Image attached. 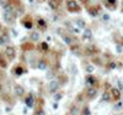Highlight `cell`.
<instances>
[{"label": "cell", "mask_w": 123, "mask_h": 115, "mask_svg": "<svg viewBox=\"0 0 123 115\" xmlns=\"http://www.w3.org/2000/svg\"><path fill=\"white\" fill-rule=\"evenodd\" d=\"M38 50H39L41 52H48V51H49V46H48L46 42H42V43L38 45Z\"/></svg>", "instance_id": "19"}, {"label": "cell", "mask_w": 123, "mask_h": 115, "mask_svg": "<svg viewBox=\"0 0 123 115\" xmlns=\"http://www.w3.org/2000/svg\"><path fill=\"white\" fill-rule=\"evenodd\" d=\"M110 94H111V100L117 101L121 99V92L117 88H111L110 89Z\"/></svg>", "instance_id": "7"}, {"label": "cell", "mask_w": 123, "mask_h": 115, "mask_svg": "<svg viewBox=\"0 0 123 115\" xmlns=\"http://www.w3.org/2000/svg\"><path fill=\"white\" fill-rule=\"evenodd\" d=\"M4 19H5L6 22H11L12 20L15 19L14 11H5V13H4Z\"/></svg>", "instance_id": "14"}, {"label": "cell", "mask_w": 123, "mask_h": 115, "mask_svg": "<svg viewBox=\"0 0 123 115\" xmlns=\"http://www.w3.org/2000/svg\"><path fill=\"white\" fill-rule=\"evenodd\" d=\"M86 83L89 84V87H94V88H98L100 87V82L95 76H87L86 77Z\"/></svg>", "instance_id": "5"}, {"label": "cell", "mask_w": 123, "mask_h": 115, "mask_svg": "<svg viewBox=\"0 0 123 115\" xmlns=\"http://www.w3.org/2000/svg\"><path fill=\"white\" fill-rule=\"evenodd\" d=\"M3 99H4L5 101H7V103L11 101V97H10L9 94H4V95H3Z\"/></svg>", "instance_id": "27"}, {"label": "cell", "mask_w": 123, "mask_h": 115, "mask_svg": "<svg viewBox=\"0 0 123 115\" xmlns=\"http://www.w3.org/2000/svg\"><path fill=\"white\" fill-rule=\"evenodd\" d=\"M22 25L26 27V29H32V26H33V20H32V17H31L30 15H26L24 19H22Z\"/></svg>", "instance_id": "9"}, {"label": "cell", "mask_w": 123, "mask_h": 115, "mask_svg": "<svg viewBox=\"0 0 123 115\" xmlns=\"http://www.w3.org/2000/svg\"><path fill=\"white\" fill-rule=\"evenodd\" d=\"M59 87H60L59 82H55V80H52V82H50V84H49V89H50V92H52V93L57 92L59 89Z\"/></svg>", "instance_id": "15"}, {"label": "cell", "mask_w": 123, "mask_h": 115, "mask_svg": "<svg viewBox=\"0 0 123 115\" xmlns=\"http://www.w3.org/2000/svg\"><path fill=\"white\" fill-rule=\"evenodd\" d=\"M36 103H37L36 109H43V105H44V99L43 98H38Z\"/></svg>", "instance_id": "21"}, {"label": "cell", "mask_w": 123, "mask_h": 115, "mask_svg": "<svg viewBox=\"0 0 123 115\" xmlns=\"http://www.w3.org/2000/svg\"><path fill=\"white\" fill-rule=\"evenodd\" d=\"M87 10H89V14H90L91 16H97V15H100V14H101L102 7H101V5H100V4H95V5L89 6V7H87Z\"/></svg>", "instance_id": "3"}, {"label": "cell", "mask_w": 123, "mask_h": 115, "mask_svg": "<svg viewBox=\"0 0 123 115\" xmlns=\"http://www.w3.org/2000/svg\"><path fill=\"white\" fill-rule=\"evenodd\" d=\"M37 26H38V30L39 31H46L47 30V22L44 21V19L38 17L37 19Z\"/></svg>", "instance_id": "12"}, {"label": "cell", "mask_w": 123, "mask_h": 115, "mask_svg": "<svg viewBox=\"0 0 123 115\" xmlns=\"http://www.w3.org/2000/svg\"><path fill=\"white\" fill-rule=\"evenodd\" d=\"M65 6H67V10L69 13H80L81 11V6L76 0H67L65 1Z\"/></svg>", "instance_id": "1"}, {"label": "cell", "mask_w": 123, "mask_h": 115, "mask_svg": "<svg viewBox=\"0 0 123 115\" xmlns=\"http://www.w3.org/2000/svg\"><path fill=\"white\" fill-rule=\"evenodd\" d=\"M3 90V86H1V83H0V92Z\"/></svg>", "instance_id": "31"}, {"label": "cell", "mask_w": 123, "mask_h": 115, "mask_svg": "<svg viewBox=\"0 0 123 115\" xmlns=\"http://www.w3.org/2000/svg\"><path fill=\"white\" fill-rule=\"evenodd\" d=\"M35 115H44V111H43V109H36V111H35Z\"/></svg>", "instance_id": "28"}, {"label": "cell", "mask_w": 123, "mask_h": 115, "mask_svg": "<svg viewBox=\"0 0 123 115\" xmlns=\"http://www.w3.org/2000/svg\"><path fill=\"white\" fill-rule=\"evenodd\" d=\"M81 38H83L84 41H91V38H92V32H91L90 30H85L84 34H83V36H81Z\"/></svg>", "instance_id": "16"}, {"label": "cell", "mask_w": 123, "mask_h": 115, "mask_svg": "<svg viewBox=\"0 0 123 115\" xmlns=\"http://www.w3.org/2000/svg\"><path fill=\"white\" fill-rule=\"evenodd\" d=\"M12 72H14V74H16V76H21V74H24V73H26V68L22 67L21 65H17V66H15L12 68Z\"/></svg>", "instance_id": "11"}, {"label": "cell", "mask_w": 123, "mask_h": 115, "mask_svg": "<svg viewBox=\"0 0 123 115\" xmlns=\"http://www.w3.org/2000/svg\"><path fill=\"white\" fill-rule=\"evenodd\" d=\"M85 97L87 98V99H95L96 98V95H97V88H94V87H89L85 92Z\"/></svg>", "instance_id": "4"}, {"label": "cell", "mask_w": 123, "mask_h": 115, "mask_svg": "<svg viewBox=\"0 0 123 115\" xmlns=\"http://www.w3.org/2000/svg\"><path fill=\"white\" fill-rule=\"evenodd\" d=\"M5 55H6V57H7V59H14L15 58V56H16V51H15V47H12V46H9V47H6V50H5Z\"/></svg>", "instance_id": "8"}, {"label": "cell", "mask_w": 123, "mask_h": 115, "mask_svg": "<svg viewBox=\"0 0 123 115\" xmlns=\"http://www.w3.org/2000/svg\"><path fill=\"white\" fill-rule=\"evenodd\" d=\"M91 62H92V63H95V65H97V66H102V59H100L97 57H92Z\"/></svg>", "instance_id": "25"}, {"label": "cell", "mask_w": 123, "mask_h": 115, "mask_svg": "<svg viewBox=\"0 0 123 115\" xmlns=\"http://www.w3.org/2000/svg\"><path fill=\"white\" fill-rule=\"evenodd\" d=\"M80 3H81V6H86V7L90 6V0H80Z\"/></svg>", "instance_id": "26"}, {"label": "cell", "mask_w": 123, "mask_h": 115, "mask_svg": "<svg viewBox=\"0 0 123 115\" xmlns=\"http://www.w3.org/2000/svg\"><path fill=\"white\" fill-rule=\"evenodd\" d=\"M3 43H4V38L0 37V45H3Z\"/></svg>", "instance_id": "30"}, {"label": "cell", "mask_w": 123, "mask_h": 115, "mask_svg": "<svg viewBox=\"0 0 123 115\" xmlns=\"http://www.w3.org/2000/svg\"><path fill=\"white\" fill-rule=\"evenodd\" d=\"M30 37H31L32 41H38L39 40V32H37V31H32L31 35H30Z\"/></svg>", "instance_id": "22"}, {"label": "cell", "mask_w": 123, "mask_h": 115, "mask_svg": "<svg viewBox=\"0 0 123 115\" xmlns=\"http://www.w3.org/2000/svg\"><path fill=\"white\" fill-rule=\"evenodd\" d=\"M7 67V62L5 61V58L0 55V68H6Z\"/></svg>", "instance_id": "23"}, {"label": "cell", "mask_w": 123, "mask_h": 115, "mask_svg": "<svg viewBox=\"0 0 123 115\" xmlns=\"http://www.w3.org/2000/svg\"><path fill=\"white\" fill-rule=\"evenodd\" d=\"M78 25L81 26V27H85V22H84V20H78Z\"/></svg>", "instance_id": "29"}, {"label": "cell", "mask_w": 123, "mask_h": 115, "mask_svg": "<svg viewBox=\"0 0 123 115\" xmlns=\"http://www.w3.org/2000/svg\"><path fill=\"white\" fill-rule=\"evenodd\" d=\"M39 1H44V0H39Z\"/></svg>", "instance_id": "32"}, {"label": "cell", "mask_w": 123, "mask_h": 115, "mask_svg": "<svg viewBox=\"0 0 123 115\" xmlns=\"http://www.w3.org/2000/svg\"><path fill=\"white\" fill-rule=\"evenodd\" d=\"M62 4H63V0H49V1H48L49 7L52 10H54V11H57V10L60 9Z\"/></svg>", "instance_id": "6"}, {"label": "cell", "mask_w": 123, "mask_h": 115, "mask_svg": "<svg viewBox=\"0 0 123 115\" xmlns=\"http://www.w3.org/2000/svg\"><path fill=\"white\" fill-rule=\"evenodd\" d=\"M47 66H48V59L47 58H41L38 61V68L44 69V68H47Z\"/></svg>", "instance_id": "17"}, {"label": "cell", "mask_w": 123, "mask_h": 115, "mask_svg": "<svg viewBox=\"0 0 123 115\" xmlns=\"http://www.w3.org/2000/svg\"><path fill=\"white\" fill-rule=\"evenodd\" d=\"M105 5L108 10H116L117 5H118V1L117 0H105Z\"/></svg>", "instance_id": "10"}, {"label": "cell", "mask_w": 123, "mask_h": 115, "mask_svg": "<svg viewBox=\"0 0 123 115\" xmlns=\"http://www.w3.org/2000/svg\"><path fill=\"white\" fill-rule=\"evenodd\" d=\"M100 52L98 47H96L95 45H87L85 48H84V55L86 56H91V57H94L95 55H97Z\"/></svg>", "instance_id": "2"}, {"label": "cell", "mask_w": 123, "mask_h": 115, "mask_svg": "<svg viewBox=\"0 0 123 115\" xmlns=\"http://www.w3.org/2000/svg\"><path fill=\"white\" fill-rule=\"evenodd\" d=\"M21 48H22V51H32L33 48H35V46H33V43L32 42H26V43H24L22 46H21Z\"/></svg>", "instance_id": "18"}, {"label": "cell", "mask_w": 123, "mask_h": 115, "mask_svg": "<svg viewBox=\"0 0 123 115\" xmlns=\"http://www.w3.org/2000/svg\"><path fill=\"white\" fill-rule=\"evenodd\" d=\"M25 103H26V105L30 107V108H32L35 105V98H33V95L31 93L27 94V97L25 98Z\"/></svg>", "instance_id": "13"}, {"label": "cell", "mask_w": 123, "mask_h": 115, "mask_svg": "<svg viewBox=\"0 0 123 115\" xmlns=\"http://www.w3.org/2000/svg\"><path fill=\"white\" fill-rule=\"evenodd\" d=\"M15 92H16V94H17V95L18 97H21V95H24V88L21 87V86H18V84H16L15 86Z\"/></svg>", "instance_id": "20"}, {"label": "cell", "mask_w": 123, "mask_h": 115, "mask_svg": "<svg viewBox=\"0 0 123 115\" xmlns=\"http://www.w3.org/2000/svg\"><path fill=\"white\" fill-rule=\"evenodd\" d=\"M70 51H73V52L80 51V45H79V43H71V45H70Z\"/></svg>", "instance_id": "24"}, {"label": "cell", "mask_w": 123, "mask_h": 115, "mask_svg": "<svg viewBox=\"0 0 123 115\" xmlns=\"http://www.w3.org/2000/svg\"><path fill=\"white\" fill-rule=\"evenodd\" d=\"M0 29H1V25H0Z\"/></svg>", "instance_id": "33"}]
</instances>
